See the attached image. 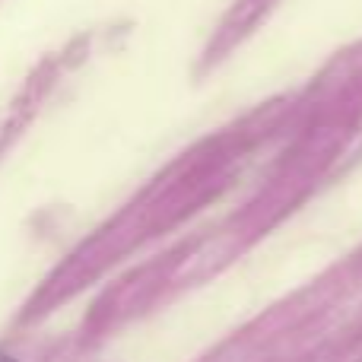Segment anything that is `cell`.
I'll list each match as a JSON object with an SVG mask.
<instances>
[{
	"label": "cell",
	"mask_w": 362,
	"mask_h": 362,
	"mask_svg": "<svg viewBox=\"0 0 362 362\" xmlns=\"http://www.w3.org/2000/svg\"><path fill=\"white\" fill-rule=\"evenodd\" d=\"M0 362H16V359H13V356H4V353H0Z\"/></svg>",
	"instance_id": "1"
}]
</instances>
